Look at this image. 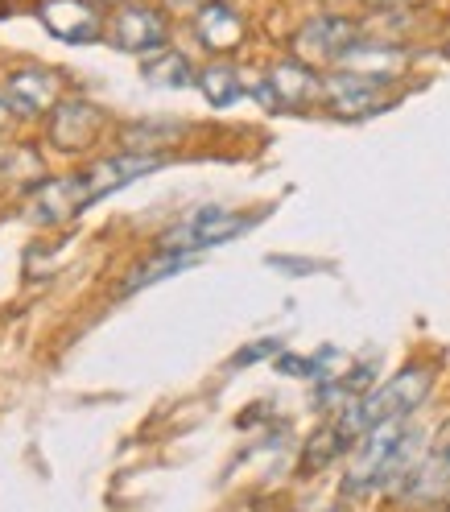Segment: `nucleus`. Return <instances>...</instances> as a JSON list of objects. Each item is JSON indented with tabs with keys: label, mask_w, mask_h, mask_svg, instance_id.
Returning a JSON list of instances; mask_svg holds the SVG:
<instances>
[{
	"label": "nucleus",
	"mask_w": 450,
	"mask_h": 512,
	"mask_svg": "<svg viewBox=\"0 0 450 512\" xmlns=\"http://www.w3.org/2000/svg\"><path fill=\"white\" fill-rule=\"evenodd\" d=\"M162 166H166L162 153H141V149L100 157V162L83 166L71 178H54V182L38 186L34 199H29V223H42V228H54V223H71L91 203H100L104 195H112V190L137 182V178H145L153 170H162Z\"/></svg>",
	"instance_id": "nucleus-1"
},
{
	"label": "nucleus",
	"mask_w": 450,
	"mask_h": 512,
	"mask_svg": "<svg viewBox=\"0 0 450 512\" xmlns=\"http://www.w3.org/2000/svg\"><path fill=\"white\" fill-rule=\"evenodd\" d=\"M430 384H434V372L426 364H409L401 368L397 376H389L384 384H376L372 393H364L360 401H351L335 413V422L339 430L351 438V442H360L372 426L380 422H397V418H409V413L422 405L430 397Z\"/></svg>",
	"instance_id": "nucleus-2"
},
{
	"label": "nucleus",
	"mask_w": 450,
	"mask_h": 512,
	"mask_svg": "<svg viewBox=\"0 0 450 512\" xmlns=\"http://www.w3.org/2000/svg\"><path fill=\"white\" fill-rule=\"evenodd\" d=\"M405 434H409V418L372 426L356 446H351V455H347L343 492L347 496H368V492L384 488V475H389L393 455H397V446L405 442Z\"/></svg>",
	"instance_id": "nucleus-3"
},
{
	"label": "nucleus",
	"mask_w": 450,
	"mask_h": 512,
	"mask_svg": "<svg viewBox=\"0 0 450 512\" xmlns=\"http://www.w3.org/2000/svg\"><path fill=\"white\" fill-rule=\"evenodd\" d=\"M248 228H256V215H244V211H232V207H199V211H190L182 223H174L170 232H162L157 248L203 256L207 248L228 244V240L244 236Z\"/></svg>",
	"instance_id": "nucleus-4"
},
{
	"label": "nucleus",
	"mask_w": 450,
	"mask_h": 512,
	"mask_svg": "<svg viewBox=\"0 0 450 512\" xmlns=\"http://www.w3.org/2000/svg\"><path fill=\"white\" fill-rule=\"evenodd\" d=\"M364 42V29L360 21H351L343 13H327V17H314L306 21L298 34H294V54L298 62H306V67H343V58L351 54Z\"/></svg>",
	"instance_id": "nucleus-5"
},
{
	"label": "nucleus",
	"mask_w": 450,
	"mask_h": 512,
	"mask_svg": "<svg viewBox=\"0 0 450 512\" xmlns=\"http://www.w3.org/2000/svg\"><path fill=\"white\" fill-rule=\"evenodd\" d=\"M323 79L327 75H318L314 67H306V62L285 58L265 75V83L252 87V95L269 112H306V108H314L318 100H323Z\"/></svg>",
	"instance_id": "nucleus-6"
},
{
	"label": "nucleus",
	"mask_w": 450,
	"mask_h": 512,
	"mask_svg": "<svg viewBox=\"0 0 450 512\" xmlns=\"http://www.w3.org/2000/svg\"><path fill=\"white\" fill-rule=\"evenodd\" d=\"M389 87H393V79L339 67L323 79V104L343 120H364L380 108H389Z\"/></svg>",
	"instance_id": "nucleus-7"
},
{
	"label": "nucleus",
	"mask_w": 450,
	"mask_h": 512,
	"mask_svg": "<svg viewBox=\"0 0 450 512\" xmlns=\"http://www.w3.org/2000/svg\"><path fill=\"white\" fill-rule=\"evenodd\" d=\"M112 42L124 54H157L170 42V21L153 5H120L112 17Z\"/></svg>",
	"instance_id": "nucleus-8"
},
{
	"label": "nucleus",
	"mask_w": 450,
	"mask_h": 512,
	"mask_svg": "<svg viewBox=\"0 0 450 512\" xmlns=\"http://www.w3.org/2000/svg\"><path fill=\"white\" fill-rule=\"evenodd\" d=\"M50 145L58 153H83L95 145V137L104 133V112L87 100H67L50 112Z\"/></svg>",
	"instance_id": "nucleus-9"
},
{
	"label": "nucleus",
	"mask_w": 450,
	"mask_h": 512,
	"mask_svg": "<svg viewBox=\"0 0 450 512\" xmlns=\"http://www.w3.org/2000/svg\"><path fill=\"white\" fill-rule=\"evenodd\" d=\"M58 91H62V79L46 67H25V71H13L9 83H5V104L21 116H46L58 108Z\"/></svg>",
	"instance_id": "nucleus-10"
},
{
	"label": "nucleus",
	"mask_w": 450,
	"mask_h": 512,
	"mask_svg": "<svg viewBox=\"0 0 450 512\" xmlns=\"http://www.w3.org/2000/svg\"><path fill=\"white\" fill-rule=\"evenodd\" d=\"M38 17H42V25L50 29L58 42H71V46L95 42V38L104 34L100 13H95L87 0H42Z\"/></svg>",
	"instance_id": "nucleus-11"
},
{
	"label": "nucleus",
	"mask_w": 450,
	"mask_h": 512,
	"mask_svg": "<svg viewBox=\"0 0 450 512\" xmlns=\"http://www.w3.org/2000/svg\"><path fill=\"white\" fill-rule=\"evenodd\" d=\"M195 34L211 54H228L244 42V17L228 5V0H207L195 13Z\"/></svg>",
	"instance_id": "nucleus-12"
},
{
	"label": "nucleus",
	"mask_w": 450,
	"mask_h": 512,
	"mask_svg": "<svg viewBox=\"0 0 450 512\" xmlns=\"http://www.w3.org/2000/svg\"><path fill=\"white\" fill-rule=\"evenodd\" d=\"M401 500H409V504L450 500V438L417 463V471L409 475V484L401 488Z\"/></svg>",
	"instance_id": "nucleus-13"
},
{
	"label": "nucleus",
	"mask_w": 450,
	"mask_h": 512,
	"mask_svg": "<svg viewBox=\"0 0 450 512\" xmlns=\"http://www.w3.org/2000/svg\"><path fill=\"white\" fill-rule=\"evenodd\" d=\"M351 442L343 430H339V422L331 418V422H323L314 434H310V442L302 446V459H298V475H318L323 467H331L335 459H343V455H351Z\"/></svg>",
	"instance_id": "nucleus-14"
},
{
	"label": "nucleus",
	"mask_w": 450,
	"mask_h": 512,
	"mask_svg": "<svg viewBox=\"0 0 450 512\" xmlns=\"http://www.w3.org/2000/svg\"><path fill=\"white\" fill-rule=\"evenodd\" d=\"M141 75L149 87H162V91H186V87H199V75L190 67V58L178 50H157L141 62Z\"/></svg>",
	"instance_id": "nucleus-15"
},
{
	"label": "nucleus",
	"mask_w": 450,
	"mask_h": 512,
	"mask_svg": "<svg viewBox=\"0 0 450 512\" xmlns=\"http://www.w3.org/2000/svg\"><path fill=\"white\" fill-rule=\"evenodd\" d=\"M199 256L195 252H162L157 248L149 261H141L133 273L124 277V294H137V290H149L153 281H162V277H174V273H182V269H190Z\"/></svg>",
	"instance_id": "nucleus-16"
},
{
	"label": "nucleus",
	"mask_w": 450,
	"mask_h": 512,
	"mask_svg": "<svg viewBox=\"0 0 450 512\" xmlns=\"http://www.w3.org/2000/svg\"><path fill=\"white\" fill-rule=\"evenodd\" d=\"M199 91H203V100L211 108H232V104L244 100L248 87H244V79H240L236 67H228V62H215V67H207L199 75Z\"/></svg>",
	"instance_id": "nucleus-17"
},
{
	"label": "nucleus",
	"mask_w": 450,
	"mask_h": 512,
	"mask_svg": "<svg viewBox=\"0 0 450 512\" xmlns=\"http://www.w3.org/2000/svg\"><path fill=\"white\" fill-rule=\"evenodd\" d=\"M186 133L182 120H141L124 128V141H133L141 153H157V141H174Z\"/></svg>",
	"instance_id": "nucleus-18"
},
{
	"label": "nucleus",
	"mask_w": 450,
	"mask_h": 512,
	"mask_svg": "<svg viewBox=\"0 0 450 512\" xmlns=\"http://www.w3.org/2000/svg\"><path fill=\"white\" fill-rule=\"evenodd\" d=\"M273 351H281V343L277 339H261V343H252V347H244L240 356H232L228 360V368H248V364H256V360H265V356H273Z\"/></svg>",
	"instance_id": "nucleus-19"
},
{
	"label": "nucleus",
	"mask_w": 450,
	"mask_h": 512,
	"mask_svg": "<svg viewBox=\"0 0 450 512\" xmlns=\"http://www.w3.org/2000/svg\"><path fill=\"white\" fill-rule=\"evenodd\" d=\"M170 5H174V9H195V13H199L207 0H170Z\"/></svg>",
	"instance_id": "nucleus-20"
},
{
	"label": "nucleus",
	"mask_w": 450,
	"mask_h": 512,
	"mask_svg": "<svg viewBox=\"0 0 450 512\" xmlns=\"http://www.w3.org/2000/svg\"><path fill=\"white\" fill-rule=\"evenodd\" d=\"M442 512H450V500H446V508H442Z\"/></svg>",
	"instance_id": "nucleus-21"
},
{
	"label": "nucleus",
	"mask_w": 450,
	"mask_h": 512,
	"mask_svg": "<svg viewBox=\"0 0 450 512\" xmlns=\"http://www.w3.org/2000/svg\"><path fill=\"white\" fill-rule=\"evenodd\" d=\"M104 5H116V0H104Z\"/></svg>",
	"instance_id": "nucleus-22"
}]
</instances>
